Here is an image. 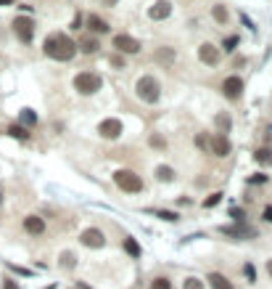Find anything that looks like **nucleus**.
<instances>
[{"mask_svg": "<svg viewBox=\"0 0 272 289\" xmlns=\"http://www.w3.org/2000/svg\"><path fill=\"white\" fill-rule=\"evenodd\" d=\"M183 289H206V286L201 279H196V276H188V279L183 281Z\"/></svg>", "mask_w": 272, "mask_h": 289, "instance_id": "obj_27", "label": "nucleus"}, {"mask_svg": "<svg viewBox=\"0 0 272 289\" xmlns=\"http://www.w3.org/2000/svg\"><path fill=\"white\" fill-rule=\"evenodd\" d=\"M211 16H214L217 24H228V19H230V14H228V8H224V3H214V8H211Z\"/></svg>", "mask_w": 272, "mask_h": 289, "instance_id": "obj_19", "label": "nucleus"}, {"mask_svg": "<svg viewBox=\"0 0 272 289\" xmlns=\"http://www.w3.org/2000/svg\"><path fill=\"white\" fill-rule=\"evenodd\" d=\"M111 66H116V69H124V56H119V53H116V56H111Z\"/></svg>", "mask_w": 272, "mask_h": 289, "instance_id": "obj_32", "label": "nucleus"}, {"mask_svg": "<svg viewBox=\"0 0 272 289\" xmlns=\"http://www.w3.org/2000/svg\"><path fill=\"white\" fill-rule=\"evenodd\" d=\"M0 6H14V0H0Z\"/></svg>", "mask_w": 272, "mask_h": 289, "instance_id": "obj_42", "label": "nucleus"}, {"mask_svg": "<svg viewBox=\"0 0 272 289\" xmlns=\"http://www.w3.org/2000/svg\"><path fill=\"white\" fill-rule=\"evenodd\" d=\"M24 231H27L29 236H40L42 231H45V221H42L40 215H27L24 218Z\"/></svg>", "mask_w": 272, "mask_h": 289, "instance_id": "obj_13", "label": "nucleus"}, {"mask_svg": "<svg viewBox=\"0 0 272 289\" xmlns=\"http://www.w3.org/2000/svg\"><path fill=\"white\" fill-rule=\"evenodd\" d=\"M72 289H90V286H87V284H74Z\"/></svg>", "mask_w": 272, "mask_h": 289, "instance_id": "obj_41", "label": "nucleus"}, {"mask_svg": "<svg viewBox=\"0 0 272 289\" xmlns=\"http://www.w3.org/2000/svg\"><path fill=\"white\" fill-rule=\"evenodd\" d=\"M11 138H19V141H27L29 138V133H27V128H21V125H8V130H6Z\"/></svg>", "mask_w": 272, "mask_h": 289, "instance_id": "obj_20", "label": "nucleus"}, {"mask_svg": "<svg viewBox=\"0 0 272 289\" xmlns=\"http://www.w3.org/2000/svg\"><path fill=\"white\" fill-rule=\"evenodd\" d=\"M209 149H211L217 157H228V154H230V141H228V135H219V133H217L214 138H211V146H209Z\"/></svg>", "mask_w": 272, "mask_h": 289, "instance_id": "obj_14", "label": "nucleus"}, {"mask_svg": "<svg viewBox=\"0 0 272 289\" xmlns=\"http://www.w3.org/2000/svg\"><path fill=\"white\" fill-rule=\"evenodd\" d=\"M87 27L96 32V34H103V32H109V29H111V27H109V21L101 19V16H96V14L87 16Z\"/></svg>", "mask_w": 272, "mask_h": 289, "instance_id": "obj_18", "label": "nucleus"}, {"mask_svg": "<svg viewBox=\"0 0 272 289\" xmlns=\"http://www.w3.org/2000/svg\"><path fill=\"white\" fill-rule=\"evenodd\" d=\"M262 218L267 223H272V207H264V212H262Z\"/></svg>", "mask_w": 272, "mask_h": 289, "instance_id": "obj_35", "label": "nucleus"}, {"mask_svg": "<svg viewBox=\"0 0 272 289\" xmlns=\"http://www.w3.org/2000/svg\"><path fill=\"white\" fill-rule=\"evenodd\" d=\"M222 93L224 98H230V101H238L243 96V80L241 77H228L222 83Z\"/></svg>", "mask_w": 272, "mask_h": 289, "instance_id": "obj_8", "label": "nucleus"}, {"mask_svg": "<svg viewBox=\"0 0 272 289\" xmlns=\"http://www.w3.org/2000/svg\"><path fill=\"white\" fill-rule=\"evenodd\" d=\"M122 120H116V117H109V120H103L98 125V133L101 138H106V141H114V138H119L122 135Z\"/></svg>", "mask_w": 272, "mask_h": 289, "instance_id": "obj_7", "label": "nucleus"}, {"mask_svg": "<svg viewBox=\"0 0 272 289\" xmlns=\"http://www.w3.org/2000/svg\"><path fill=\"white\" fill-rule=\"evenodd\" d=\"M79 48H82V53H96L101 45L93 40V38H87V40H82V43H79Z\"/></svg>", "mask_w": 272, "mask_h": 289, "instance_id": "obj_25", "label": "nucleus"}, {"mask_svg": "<svg viewBox=\"0 0 272 289\" xmlns=\"http://www.w3.org/2000/svg\"><path fill=\"white\" fill-rule=\"evenodd\" d=\"M42 51H45V56H51L56 61H69V59H74V53H77V43L64 32H53L45 38Z\"/></svg>", "mask_w": 272, "mask_h": 289, "instance_id": "obj_1", "label": "nucleus"}, {"mask_svg": "<svg viewBox=\"0 0 272 289\" xmlns=\"http://www.w3.org/2000/svg\"><path fill=\"white\" fill-rule=\"evenodd\" d=\"M135 90H138V98L146 101V103H156V101L161 98V85H159V80L151 77V75L140 77L138 85H135Z\"/></svg>", "mask_w": 272, "mask_h": 289, "instance_id": "obj_2", "label": "nucleus"}, {"mask_svg": "<svg viewBox=\"0 0 272 289\" xmlns=\"http://www.w3.org/2000/svg\"><path fill=\"white\" fill-rule=\"evenodd\" d=\"M222 202V194L217 191V194H211L209 199H204V207H214V204H219Z\"/></svg>", "mask_w": 272, "mask_h": 289, "instance_id": "obj_30", "label": "nucleus"}, {"mask_svg": "<svg viewBox=\"0 0 272 289\" xmlns=\"http://www.w3.org/2000/svg\"><path fill=\"white\" fill-rule=\"evenodd\" d=\"M124 252H127L129 258H140V244H138L132 236H127V239H124Z\"/></svg>", "mask_w": 272, "mask_h": 289, "instance_id": "obj_21", "label": "nucleus"}, {"mask_svg": "<svg viewBox=\"0 0 272 289\" xmlns=\"http://www.w3.org/2000/svg\"><path fill=\"white\" fill-rule=\"evenodd\" d=\"M169 14H172V3H169V0H156V3L148 8V16L153 21H164Z\"/></svg>", "mask_w": 272, "mask_h": 289, "instance_id": "obj_12", "label": "nucleus"}, {"mask_svg": "<svg viewBox=\"0 0 272 289\" xmlns=\"http://www.w3.org/2000/svg\"><path fill=\"white\" fill-rule=\"evenodd\" d=\"M254 159L259 162V165H272V149H259V152L254 154Z\"/></svg>", "mask_w": 272, "mask_h": 289, "instance_id": "obj_24", "label": "nucleus"}, {"mask_svg": "<svg viewBox=\"0 0 272 289\" xmlns=\"http://www.w3.org/2000/svg\"><path fill=\"white\" fill-rule=\"evenodd\" d=\"M14 32H16V38L21 43H32V38H34V21L29 16H16L14 19Z\"/></svg>", "mask_w": 272, "mask_h": 289, "instance_id": "obj_6", "label": "nucleus"}, {"mask_svg": "<svg viewBox=\"0 0 272 289\" xmlns=\"http://www.w3.org/2000/svg\"><path fill=\"white\" fill-rule=\"evenodd\" d=\"M243 273H246V279L251 281V284L256 281V271H254V265H251V263H246V265H243Z\"/></svg>", "mask_w": 272, "mask_h": 289, "instance_id": "obj_29", "label": "nucleus"}, {"mask_svg": "<svg viewBox=\"0 0 272 289\" xmlns=\"http://www.w3.org/2000/svg\"><path fill=\"white\" fill-rule=\"evenodd\" d=\"M151 289H172V281L167 276H156V279L151 281Z\"/></svg>", "mask_w": 272, "mask_h": 289, "instance_id": "obj_26", "label": "nucleus"}, {"mask_svg": "<svg viewBox=\"0 0 272 289\" xmlns=\"http://www.w3.org/2000/svg\"><path fill=\"white\" fill-rule=\"evenodd\" d=\"M198 59L204 64H209V66H217L219 64V48H217V45H211V43H204L198 48Z\"/></svg>", "mask_w": 272, "mask_h": 289, "instance_id": "obj_11", "label": "nucleus"}, {"mask_svg": "<svg viewBox=\"0 0 272 289\" xmlns=\"http://www.w3.org/2000/svg\"><path fill=\"white\" fill-rule=\"evenodd\" d=\"M156 180H161V183H172L174 180V170L172 167H156Z\"/></svg>", "mask_w": 272, "mask_h": 289, "instance_id": "obj_22", "label": "nucleus"}, {"mask_svg": "<svg viewBox=\"0 0 272 289\" xmlns=\"http://www.w3.org/2000/svg\"><path fill=\"white\" fill-rule=\"evenodd\" d=\"M21 120H24V122H29V125H32V122H37V117H34V114H32L29 109H24V112H21Z\"/></svg>", "mask_w": 272, "mask_h": 289, "instance_id": "obj_33", "label": "nucleus"}, {"mask_svg": "<svg viewBox=\"0 0 272 289\" xmlns=\"http://www.w3.org/2000/svg\"><path fill=\"white\" fill-rule=\"evenodd\" d=\"M267 273H269V279H272V258L267 260Z\"/></svg>", "mask_w": 272, "mask_h": 289, "instance_id": "obj_40", "label": "nucleus"}, {"mask_svg": "<svg viewBox=\"0 0 272 289\" xmlns=\"http://www.w3.org/2000/svg\"><path fill=\"white\" fill-rule=\"evenodd\" d=\"M79 244L87 249H101V247H106V236L101 228H85L79 234Z\"/></svg>", "mask_w": 272, "mask_h": 289, "instance_id": "obj_5", "label": "nucleus"}, {"mask_svg": "<svg viewBox=\"0 0 272 289\" xmlns=\"http://www.w3.org/2000/svg\"><path fill=\"white\" fill-rule=\"evenodd\" d=\"M196 146L201 149V152H206V149L211 146V138H206L204 133H198V135H196Z\"/></svg>", "mask_w": 272, "mask_h": 289, "instance_id": "obj_28", "label": "nucleus"}, {"mask_svg": "<svg viewBox=\"0 0 272 289\" xmlns=\"http://www.w3.org/2000/svg\"><path fill=\"white\" fill-rule=\"evenodd\" d=\"M153 59H156V64H161L164 69H169L174 64V51L172 48H159L156 53H153Z\"/></svg>", "mask_w": 272, "mask_h": 289, "instance_id": "obj_16", "label": "nucleus"}, {"mask_svg": "<svg viewBox=\"0 0 272 289\" xmlns=\"http://www.w3.org/2000/svg\"><path fill=\"white\" fill-rule=\"evenodd\" d=\"M3 289H19V286H16V281H11V279H6V281H3Z\"/></svg>", "mask_w": 272, "mask_h": 289, "instance_id": "obj_37", "label": "nucleus"}, {"mask_svg": "<svg viewBox=\"0 0 272 289\" xmlns=\"http://www.w3.org/2000/svg\"><path fill=\"white\" fill-rule=\"evenodd\" d=\"M235 43H238V38H230V40H224V48H228V51H233V45Z\"/></svg>", "mask_w": 272, "mask_h": 289, "instance_id": "obj_36", "label": "nucleus"}, {"mask_svg": "<svg viewBox=\"0 0 272 289\" xmlns=\"http://www.w3.org/2000/svg\"><path fill=\"white\" fill-rule=\"evenodd\" d=\"M82 27V16H74V21H72V29H79Z\"/></svg>", "mask_w": 272, "mask_h": 289, "instance_id": "obj_38", "label": "nucleus"}, {"mask_svg": "<svg viewBox=\"0 0 272 289\" xmlns=\"http://www.w3.org/2000/svg\"><path fill=\"white\" fill-rule=\"evenodd\" d=\"M159 218H164V221H177V215H174V212H164V210L159 212Z\"/></svg>", "mask_w": 272, "mask_h": 289, "instance_id": "obj_34", "label": "nucleus"}, {"mask_svg": "<svg viewBox=\"0 0 272 289\" xmlns=\"http://www.w3.org/2000/svg\"><path fill=\"white\" fill-rule=\"evenodd\" d=\"M114 48L119 53H138L140 51V40H135L132 34H116V38H114Z\"/></svg>", "mask_w": 272, "mask_h": 289, "instance_id": "obj_9", "label": "nucleus"}, {"mask_svg": "<svg viewBox=\"0 0 272 289\" xmlns=\"http://www.w3.org/2000/svg\"><path fill=\"white\" fill-rule=\"evenodd\" d=\"M101 85H103V80H101V75H96V72H79V75L74 77V90H77V93H82V96L98 93Z\"/></svg>", "mask_w": 272, "mask_h": 289, "instance_id": "obj_4", "label": "nucleus"}, {"mask_svg": "<svg viewBox=\"0 0 272 289\" xmlns=\"http://www.w3.org/2000/svg\"><path fill=\"white\" fill-rule=\"evenodd\" d=\"M58 263H61V268L72 271L74 265H77V258H74V252H61V258H58Z\"/></svg>", "mask_w": 272, "mask_h": 289, "instance_id": "obj_23", "label": "nucleus"}, {"mask_svg": "<svg viewBox=\"0 0 272 289\" xmlns=\"http://www.w3.org/2000/svg\"><path fill=\"white\" fill-rule=\"evenodd\" d=\"M151 146L153 149H167V141H164L161 135H151Z\"/></svg>", "mask_w": 272, "mask_h": 289, "instance_id": "obj_31", "label": "nucleus"}, {"mask_svg": "<svg viewBox=\"0 0 272 289\" xmlns=\"http://www.w3.org/2000/svg\"><path fill=\"white\" fill-rule=\"evenodd\" d=\"M114 183L127 194H140L143 191V178H140L135 170H116L114 172Z\"/></svg>", "mask_w": 272, "mask_h": 289, "instance_id": "obj_3", "label": "nucleus"}, {"mask_svg": "<svg viewBox=\"0 0 272 289\" xmlns=\"http://www.w3.org/2000/svg\"><path fill=\"white\" fill-rule=\"evenodd\" d=\"M206 281H209L211 289H235L233 281L228 279V276H222V273H209V276H206Z\"/></svg>", "mask_w": 272, "mask_h": 289, "instance_id": "obj_15", "label": "nucleus"}, {"mask_svg": "<svg viewBox=\"0 0 272 289\" xmlns=\"http://www.w3.org/2000/svg\"><path fill=\"white\" fill-rule=\"evenodd\" d=\"M264 180H267L264 175H254V178H251V183H264Z\"/></svg>", "mask_w": 272, "mask_h": 289, "instance_id": "obj_39", "label": "nucleus"}, {"mask_svg": "<svg viewBox=\"0 0 272 289\" xmlns=\"http://www.w3.org/2000/svg\"><path fill=\"white\" fill-rule=\"evenodd\" d=\"M214 125H217L219 135H228V133H230V128H233V120H230V114H228V112H219L217 117H214Z\"/></svg>", "mask_w": 272, "mask_h": 289, "instance_id": "obj_17", "label": "nucleus"}, {"mask_svg": "<svg viewBox=\"0 0 272 289\" xmlns=\"http://www.w3.org/2000/svg\"><path fill=\"white\" fill-rule=\"evenodd\" d=\"M222 234H224V236H230V239H254V236H256V231H254L251 226L238 223V226H222Z\"/></svg>", "mask_w": 272, "mask_h": 289, "instance_id": "obj_10", "label": "nucleus"}]
</instances>
